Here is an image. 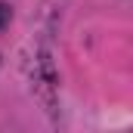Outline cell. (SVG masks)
I'll return each instance as SVG.
<instances>
[{
  "label": "cell",
  "mask_w": 133,
  "mask_h": 133,
  "mask_svg": "<svg viewBox=\"0 0 133 133\" xmlns=\"http://www.w3.org/2000/svg\"><path fill=\"white\" fill-rule=\"evenodd\" d=\"M9 19H12V9H9V3H3V0H0V28H6V25H9Z\"/></svg>",
  "instance_id": "obj_1"
}]
</instances>
